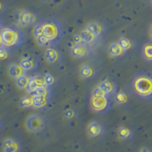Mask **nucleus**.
I'll use <instances>...</instances> for the list:
<instances>
[{
  "label": "nucleus",
  "instance_id": "37",
  "mask_svg": "<svg viewBox=\"0 0 152 152\" xmlns=\"http://www.w3.org/2000/svg\"><path fill=\"white\" fill-rule=\"evenodd\" d=\"M1 28H2V21L0 20V29H1Z\"/></svg>",
  "mask_w": 152,
  "mask_h": 152
},
{
  "label": "nucleus",
  "instance_id": "14",
  "mask_svg": "<svg viewBox=\"0 0 152 152\" xmlns=\"http://www.w3.org/2000/svg\"><path fill=\"white\" fill-rule=\"evenodd\" d=\"M20 66L22 67L24 71H33L37 67V60L32 57L24 58L21 62Z\"/></svg>",
  "mask_w": 152,
  "mask_h": 152
},
{
  "label": "nucleus",
  "instance_id": "4",
  "mask_svg": "<svg viewBox=\"0 0 152 152\" xmlns=\"http://www.w3.org/2000/svg\"><path fill=\"white\" fill-rule=\"evenodd\" d=\"M111 103V99L109 96L92 95L90 100V106L92 110L94 112L104 114L110 110Z\"/></svg>",
  "mask_w": 152,
  "mask_h": 152
},
{
  "label": "nucleus",
  "instance_id": "18",
  "mask_svg": "<svg viewBox=\"0 0 152 152\" xmlns=\"http://www.w3.org/2000/svg\"><path fill=\"white\" fill-rule=\"evenodd\" d=\"M81 41L82 43H85V44H89V43H92L97 40V37L95 36L93 33H91L90 31H88V29L85 30V31H81Z\"/></svg>",
  "mask_w": 152,
  "mask_h": 152
},
{
  "label": "nucleus",
  "instance_id": "26",
  "mask_svg": "<svg viewBox=\"0 0 152 152\" xmlns=\"http://www.w3.org/2000/svg\"><path fill=\"white\" fill-rule=\"evenodd\" d=\"M20 105L21 107H24V108H30V107H33V104H32V98L31 97L26 96L24 98L21 99V102H20Z\"/></svg>",
  "mask_w": 152,
  "mask_h": 152
},
{
  "label": "nucleus",
  "instance_id": "30",
  "mask_svg": "<svg viewBox=\"0 0 152 152\" xmlns=\"http://www.w3.org/2000/svg\"><path fill=\"white\" fill-rule=\"evenodd\" d=\"M92 95H96V96H108L100 87H97V88H95L94 89Z\"/></svg>",
  "mask_w": 152,
  "mask_h": 152
},
{
  "label": "nucleus",
  "instance_id": "35",
  "mask_svg": "<svg viewBox=\"0 0 152 152\" xmlns=\"http://www.w3.org/2000/svg\"><path fill=\"white\" fill-rule=\"evenodd\" d=\"M2 46V37H1V35H0V47Z\"/></svg>",
  "mask_w": 152,
  "mask_h": 152
},
{
  "label": "nucleus",
  "instance_id": "9",
  "mask_svg": "<svg viewBox=\"0 0 152 152\" xmlns=\"http://www.w3.org/2000/svg\"><path fill=\"white\" fill-rule=\"evenodd\" d=\"M45 82H44V77L42 76H34L31 77L28 81V86L26 89L28 91V92L31 94H33L34 92L41 86H44Z\"/></svg>",
  "mask_w": 152,
  "mask_h": 152
},
{
  "label": "nucleus",
  "instance_id": "12",
  "mask_svg": "<svg viewBox=\"0 0 152 152\" xmlns=\"http://www.w3.org/2000/svg\"><path fill=\"white\" fill-rule=\"evenodd\" d=\"M88 132L91 138H96V137L102 134L103 132H104V128H103L102 125L100 124L99 123L92 122L88 126Z\"/></svg>",
  "mask_w": 152,
  "mask_h": 152
},
{
  "label": "nucleus",
  "instance_id": "20",
  "mask_svg": "<svg viewBox=\"0 0 152 152\" xmlns=\"http://www.w3.org/2000/svg\"><path fill=\"white\" fill-rule=\"evenodd\" d=\"M9 75L12 76V78L18 79V78L25 75V71L22 69V67L20 65L14 64L12 65L10 69H9Z\"/></svg>",
  "mask_w": 152,
  "mask_h": 152
},
{
  "label": "nucleus",
  "instance_id": "5",
  "mask_svg": "<svg viewBox=\"0 0 152 152\" xmlns=\"http://www.w3.org/2000/svg\"><path fill=\"white\" fill-rule=\"evenodd\" d=\"M44 119L42 116L33 114L28 117L27 120V127L28 129L34 132H39L44 128Z\"/></svg>",
  "mask_w": 152,
  "mask_h": 152
},
{
  "label": "nucleus",
  "instance_id": "25",
  "mask_svg": "<svg viewBox=\"0 0 152 152\" xmlns=\"http://www.w3.org/2000/svg\"><path fill=\"white\" fill-rule=\"evenodd\" d=\"M36 38L37 40L38 44L41 46V47H49L51 44V42L44 35H41V36H39Z\"/></svg>",
  "mask_w": 152,
  "mask_h": 152
},
{
  "label": "nucleus",
  "instance_id": "8",
  "mask_svg": "<svg viewBox=\"0 0 152 152\" xmlns=\"http://www.w3.org/2000/svg\"><path fill=\"white\" fill-rule=\"evenodd\" d=\"M60 52L56 47H50L46 51L45 58L50 64H57L61 60Z\"/></svg>",
  "mask_w": 152,
  "mask_h": 152
},
{
  "label": "nucleus",
  "instance_id": "32",
  "mask_svg": "<svg viewBox=\"0 0 152 152\" xmlns=\"http://www.w3.org/2000/svg\"><path fill=\"white\" fill-rule=\"evenodd\" d=\"M74 111H73L72 110H68L67 112L66 113L65 116H66V118H67V119H72V118L74 117Z\"/></svg>",
  "mask_w": 152,
  "mask_h": 152
},
{
  "label": "nucleus",
  "instance_id": "31",
  "mask_svg": "<svg viewBox=\"0 0 152 152\" xmlns=\"http://www.w3.org/2000/svg\"><path fill=\"white\" fill-rule=\"evenodd\" d=\"M34 34L36 37L39 36H41L43 35V31H42V28H41V25H40V24H38L36 27L34 28Z\"/></svg>",
  "mask_w": 152,
  "mask_h": 152
},
{
  "label": "nucleus",
  "instance_id": "6",
  "mask_svg": "<svg viewBox=\"0 0 152 152\" xmlns=\"http://www.w3.org/2000/svg\"><path fill=\"white\" fill-rule=\"evenodd\" d=\"M15 15L18 23L22 26L31 25L36 21L34 15L28 10H18L16 12Z\"/></svg>",
  "mask_w": 152,
  "mask_h": 152
},
{
  "label": "nucleus",
  "instance_id": "11",
  "mask_svg": "<svg viewBox=\"0 0 152 152\" xmlns=\"http://www.w3.org/2000/svg\"><path fill=\"white\" fill-rule=\"evenodd\" d=\"M100 87L108 96H112L114 95L116 92V85L115 82L110 79H107L103 81L100 83Z\"/></svg>",
  "mask_w": 152,
  "mask_h": 152
},
{
  "label": "nucleus",
  "instance_id": "7",
  "mask_svg": "<svg viewBox=\"0 0 152 152\" xmlns=\"http://www.w3.org/2000/svg\"><path fill=\"white\" fill-rule=\"evenodd\" d=\"M90 53V49L85 43L76 44L72 50V56L78 59H85L89 56Z\"/></svg>",
  "mask_w": 152,
  "mask_h": 152
},
{
  "label": "nucleus",
  "instance_id": "29",
  "mask_svg": "<svg viewBox=\"0 0 152 152\" xmlns=\"http://www.w3.org/2000/svg\"><path fill=\"white\" fill-rule=\"evenodd\" d=\"M44 82H45L46 86H51L55 82V78L52 75H47L44 77Z\"/></svg>",
  "mask_w": 152,
  "mask_h": 152
},
{
  "label": "nucleus",
  "instance_id": "3",
  "mask_svg": "<svg viewBox=\"0 0 152 152\" xmlns=\"http://www.w3.org/2000/svg\"><path fill=\"white\" fill-rule=\"evenodd\" d=\"M2 46L6 48H15L19 47L23 42V34L20 30L14 28H5L1 33Z\"/></svg>",
  "mask_w": 152,
  "mask_h": 152
},
{
  "label": "nucleus",
  "instance_id": "33",
  "mask_svg": "<svg viewBox=\"0 0 152 152\" xmlns=\"http://www.w3.org/2000/svg\"><path fill=\"white\" fill-rule=\"evenodd\" d=\"M74 40H75V42L77 44H78V43H82V41H81V37H80V34L75 35V36L74 37Z\"/></svg>",
  "mask_w": 152,
  "mask_h": 152
},
{
  "label": "nucleus",
  "instance_id": "17",
  "mask_svg": "<svg viewBox=\"0 0 152 152\" xmlns=\"http://www.w3.org/2000/svg\"><path fill=\"white\" fill-rule=\"evenodd\" d=\"M109 53L115 58H120L126 53V51L123 49L119 43H113L111 44L109 49Z\"/></svg>",
  "mask_w": 152,
  "mask_h": 152
},
{
  "label": "nucleus",
  "instance_id": "1",
  "mask_svg": "<svg viewBox=\"0 0 152 152\" xmlns=\"http://www.w3.org/2000/svg\"><path fill=\"white\" fill-rule=\"evenodd\" d=\"M132 91L137 97L150 99L152 95V79L147 72H140L133 77L131 82Z\"/></svg>",
  "mask_w": 152,
  "mask_h": 152
},
{
  "label": "nucleus",
  "instance_id": "10",
  "mask_svg": "<svg viewBox=\"0 0 152 152\" xmlns=\"http://www.w3.org/2000/svg\"><path fill=\"white\" fill-rule=\"evenodd\" d=\"M21 149V142L15 138H8L4 142L5 152H19Z\"/></svg>",
  "mask_w": 152,
  "mask_h": 152
},
{
  "label": "nucleus",
  "instance_id": "34",
  "mask_svg": "<svg viewBox=\"0 0 152 152\" xmlns=\"http://www.w3.org/2000/svg\"><path fill=\"white\" fill-rule=\"evenodd\" d=\"M141 152H150V151L148 148H143L141 150Z\"/></svg>",
  "mask_w": 152,
  "mask_h": 152
},
{
  "label": "nucleus",
  "instance_id": "2",
  "mask_svg": "<svg viewBox=\"0 0 152 152\" xmlns=\"http://www.w3.org/2000/svg\"><path fill=\"white\" fill-rule=\"evenodd\" d=\"M43 35L49 39L51 43L59 42L63 36L61 23L56 18H48L40 23Z\"/></svg>",
  "mask_w": 152,
  "mask_h": 152
},
{
  "label": "nucleus",
  "instance_id": "22",
  "mask_svg": "<svg viewBox=\"0 0 152 152\" xmlns=\"http://www.w3.org/2000/svg\"><path fill=\"white\" fill-rule=\"evenodd\" d=\"M118 135H119V138L123 139V140H128L132 137V132L129 129L123 126L118 131Z\"/></svg>",
  "mask_w": 152,
  "mask_h": 152
},
{
  "label": "nucleus",
  "instance_id": "23",
  "mask_svg": "<svg viewBox=\"0 0 152 152\" xmlns=\"http://www.w3.org/2000/svg\"><path fill=\"white\" fill-rule=\"evenodd\" d=\"M30 78L26 75H24L21 77L18 78L17 79V86L20 89H24L28 86V81H29Z\"/></svg>",
  "mask_w": 152,
  "mask_h": 152
},
{
  "label": "nucleus",
  "instance_id": "28",
  "mask_svg": "<svg viewBox=\"0 0 152 152\" xmlns=\"http://www.w3.org/2000/svg\"><path fill=\"white\" fill-rule=\"evenodd\" d=\"M48 89L46 87V85L44 86H41L40 88H38L37 89H36L34 92L32 94H38V95H43V96H48Z\"/></svg>",
  "mask_w": 152,
  "mask_h": 152
},
{
  "label": "nucleus",
  "instance_id": "16",
  "mask_svg": "<svg viewBox=\"0 0 152 152\" xmlns=\"http://www.w3.org/2000/svg\"><path fill=\"white\" fill-rule=\"evenodd\" d=\"M80 75L85 79H91L96 75V69L91 65H85L81 67Z\"/></svg>",
  "mask_w": 152,
  "mask_h": 152
},
{
  "label": "nucleus",
  "instance_id": "15",
  "mask_svg": "<svg viewBox=\"0 0 152 152\" xmlns=\"http://www.w3.org/2000/svg\"><path fill=\"white\" fill-rule=\"evenodd\" d=\"M87 29L88 31H90L91 33H93L95 36H97L98 37L99 36L104 34L105 33L106 28L105 26L102 23L100 22H94L90 24L88 26Z\"/></svg>",
  "mask_w": 152,
  "mask_h": 152
},
{
  "label": "nucleus",
  "instance_id": "21",
  "mask_svg": "<svg viewBox=\"0 0 152 152\" xmlns=\"http://www.w3.org/2000/svg\"><path fill=\"white\" fill-rule=\"evenodd\" d=\"M152 45L150 43H146L143 45L142 48V54L144 59L148 62H151L152 53H151Z\"/></svg>",
  "mask_w": 152,
  "mask_h": 152
},
{
  "label": "nucleus",
  "instance_id": "13",
  "mask_svg": "<svg viewBox=\"0 0 152 152\" xmlns=\"http://www.w3.org/2000/svg\"><path fill=\"white\" fill-rule=\"evenodd\" d=\"M31 98H32L33 107L35 108H43L48 104V96L33 94Z\"/></svg>",
  "mask_w": 152,
  "mask_h": 152
},
{
  "label": "nucleus",
  "instance_id": "36",
  "mask_svg": "<svg viewBox=\"0 0 152 152\" xmlns=\"http://www.w3.org/2000/svg\"><path fill=\"white\" fill-rule=\"evenodd\" d=\"M2 3H1V2H0V11L2 10Z\"/></svg>",
  "mask_w": 152,
  "mask_h": 152
},
{
  "label": "nucleus",
  "instance_id": "27",
  "mask_svg": "<svg viewBox=\"0 0 152 152\" xmlns=\"http://www.w3.org/2000/svg\"><path fill=\"white\" fill-rule=\"evenodd\" d=\"M10 57V53L8 50V48L3 47H0V61H4L8 59Z\"/></svg>",
  "mask_w": 152,
  "mask_h": 152
},
{
  "label": "nucleus",
  "instance_id": "38",
  "mask_svg": "<svg viewBox=\"0 0 152 152\" xmlns=\"http://www.w3.org/2000/svg\"><path fill=\"white\" fill-rule=\"evenodd\" d=\"M1 126H2V123H1V121H0V129H1Z\"/></svg>",
  "mask_w": 152,
  "mask_h": 152
},
{
  "label": "nucleus",
  "instance_id": "19",
  "mask_svg": "<svg viewBox=\"0 0 152 152\" xmlns=\"http://www.w3.org/2000/svg\"><path fill=\"white\" fill-rule=\"evenodd\" d=\"M116 102L119 105L126 106L129 104L130 100V97L129 94L124 91H120L116 94Z\"/></svg>",
  "mask_w": 152,
  "mask_h": 152
},
{
  "label": "nucleus",
  "instance_id": "24",
  "mask_svg": "<svg viewBox=\"0 0 152 152\" xmlns=\"http://www.w3.org/2000/svg\"><path fill=\"white\" fill-rule=\"evenodd\" d=\"M119 43L120 44V46L123 47V49L126 51V52L128 50H129L130 48L132 47V43L131 40H129L128 38H126V37L121 38L120 40H119Z\"/></svg>",
  "mask_w": 152,
  "mask_h": 152
}]
</instances>
